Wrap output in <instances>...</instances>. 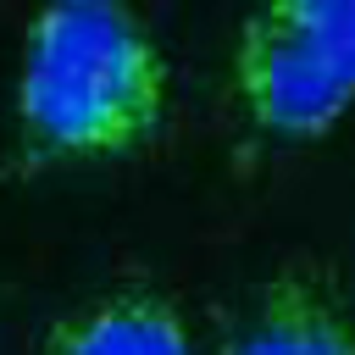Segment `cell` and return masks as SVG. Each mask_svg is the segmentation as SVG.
<instances>
[{
	"label": "cell",
	"instance_id": "6da1fadb",
	"mask_svg": "<svg viewBox=\"0 0 355 355\" xmlns=\"http://www.w3.org/2000/svg\"><path fill=\"white\" fill-rule=\"evenodd\" d=\"M166 55L144 17L111 0L50 6L28 22L17 128L28 161H111L166 116Z\"/></svg>",
	"mask_w": 355,
	"mask_h": 355
},
{
	"label": "cell",
	"instance_id": "7a4b0ae2",
	"mask_svg": "<svg viewBox=\"0 0 355 355\" xmlns=\"http://www.w3.org/2000/svg\"><path fill=\"white\" fill-rule=\"evenodd\" d=\"M233 100L272 139H316L355 105V0H272L239 22Z\"/></svg>",
	"mask_w": 355,
	"mask_h": 355
},
{
	"label": "cell",
	"instance_id": "3957f363",
	"mask_svg": "<svg viewBox=\"0 0 355 355\" xmlns=\"http://www.w3.org/2000/svg\"><path fill=\"white\" fill-rule=\"evenodd\" d=\"M222 355H355V322L316 266H283L255 288Z\"/></svg>",
	"mask_w": 355,
	"mask_h": 355
},
{
	"label": "cell",
	"instance_id": "277c9868",
	"mask_svg": "<svg viewBox=\"0 0 355 355\" xmlns=\"http://www.w3.org/2000/svg\"><path fill=\"white\" fill-rule=\"evenodd\" d=\"M44 355H194L183 311L155 288H111L44 338Z\"/></svg>",
	"mask_w": 355,
	"mask_h": 355
}]
</instances>
